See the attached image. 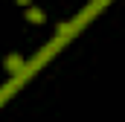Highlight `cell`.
<instances>
[{"instance_id": "6da1fadb", "label": "cell", "mask_w": 125, "mask_h": 122, "mask_svg": "<svg viewBox=\"0 0 125 122\" xmlns=\"http://www.w3.org/2000/svg\"><path fill=\"white\" fill-rule=\"evenodd\" d=\"M3 67H6V73H21V70L26 67V61L21 58L18 52H12V55H6V61H3Z\"/></svg>"}, {"instance_id": "7a4b0ae2", "label": "cell", "mask_w": 125, "mask_h": 122, "mask_svg": "<svg viewBox=\"0 0 125 122\" xmlns=\"http://www.w3.org/2000/svg\"><path fill=\"white\" fill-rule=\"evenodd\" d=\"M26 20H29V23H44V20H47V15H44L41 9L29 6V9H26Z\"/></svg>"}, {"instance_id": "3957f363", "label": "cell", "mask_w": 125, "mask_h": 122, "mask_svg": "<svg viewBox=\"0 0 125 122\" xmlns=\"http://www.w3.org/2000/svg\"><path fill=\"white\" fill-rule=\"evenodd\" d=\"M18 3H21V6H32V0H18Z\"/></svg>"}]
</instances>
